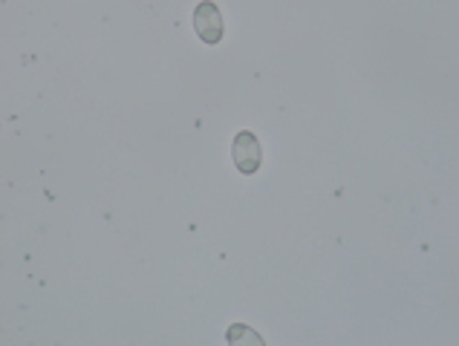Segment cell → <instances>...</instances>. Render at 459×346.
<instances>
[{"label": "cell", "instance_id": "obj_1", "mask_svg": "<svg viewBox=\"0 0 459 346\" xmlns=\"http://www.w3.org/2000/svg\"><path fill=\"white\" fill-rule=\"evenodd\" d=\"M231 159H234V168L246 177H252V173L260 170L264 165V151H260V142L252 130H240L238 136L231 139Z\"/></svg>", "mask_w": 459, "mask_h": 346}, {"label": "cell", "instance_id": "obj_2", "mask_svg": "<svg viewBox=\"0 0 459 346\" xmlns=\"http://www.w3.org/2000/svg\"><path fill=\"white\" fill-rule=\"evenodd\" d=\"M194 30L200 35V41L208 47H217L226 35V23H222L220 6L214 0H203L200 6L194 9Z\"/></svg>", "mask_w": 459, "mask_h": 346}, {"label": "cell", "instance_id": "obj_3", "mask_svg": "<svg viewBox=\"0 0 459 346\" xmlns=\"http://www.w3.org/2000/svg\"><path fill=\"white\" fill-rule=\"evenodd\" d=\"M226 338H229V343H238V341H252V343H264V338H260V335H255V332L248 329L246 324H238V326H231Z\"/></svg>", "mask_w": 459, "mask_h": 346}]
</instances>
